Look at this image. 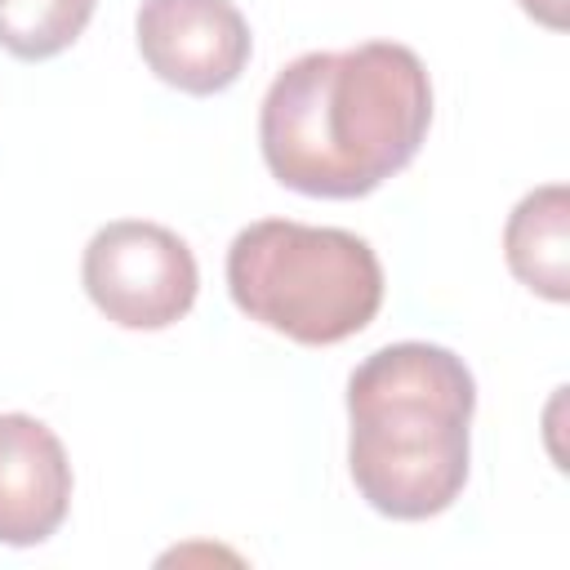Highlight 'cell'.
<instances>
[{
  "label": "cell",
  "mask_w": 570,
  "mask_h": 570,
  "mask_svg": "<svg viewBox=\"0 0 570 570\" xmlns=\"http://www.w3.org/2000/svg\"><path fill=\"white\" fill-rule=\"evenodd\" d=\"M80 281L94 307L120 330H165L191 312L200 289L187 240L142 218L98 227L85 245Z\"/></svg>",
  "instance_id": "cell-4"
},
{
  "label": "cell",
  "mask_w": 570,
  "mask_h": 570,
  "mask_svg": "<svg viewBox=\"0 0 570 570\" xmlns=\"http://www.w3.org/2000/svg\"><path fill=\"white\" fill-rule=\"evenodd\" d=\"M227 289L249 321L303 347H330L379 316L383 263L356 232L258 218L227 249Z\"/></svg>",
  "instance_id": "cell-2"
},
{
  "label": "cell",
  "mask_w": 570,
  "mask_h": 570,
  "mask_svg": "<svg viewBox=\"0 0 570 570\" xmlns=\"http://www.w3.org/2000/svg\"><path fill=\"white\" fill-rule=\"evenodd\" d=\"M352 414L347 468L361 499L392 521H428L468 485V410L361 405Z\"/></svg>",
  "instance_id": "cell-3"
},
{
  "label": "cell",
  "mask_w": 570,
  "mask_h": 570,
  "mask_svg": "<svg viewBox=\"0 0 570 570\" xmlns=\"http://www.w3.org/2000/svg\"><path fill=\"white\" fill-rule=\"evenodd\" d=\"M503 254L521 285L566 303L570 294V196L561 183H548L508 214Z\"/></svg>",
  "instance_id": "cell-7"
},
{
  "label": "cell",
  "mask_w": 570,
  "mask_h": 570,
  "mask_svg": "<svg viewBox=\"0 0 570 570\" xmlns=\"http://www.w3.org/2000/svg\"><path fill=\"white\" fill-rule=\"evenodd\" d=\"M71 503L62 441L31 414H0V543H45Z\"/></svg>",
  "instance_id": "cell-6"
},
{
  "label": "cell",
  "mask_w": 570,
  "mask_h": 570,
  "mask_svg": "<svg viewBox=\"0 0 570 570\" xmlns=\"http://www.w3.org/2000/svg\"><path fill=\"white\" fill-rule=\"evenodd\" d=\"M138 53L174 89L209 98L249 62V22L232 0H142Z\"/></svg>",
  "instance_id": "cell-5"
},
{
  "label": "cell",
  "mask_w": 570,
  "mask_h": 570,
  "mask_svg": "<svg viewBox=\"0 0 570 570\" xmlns=\"http://www.w3.org/2000/svg\"><path fill=\"white\" fill-rule=\"evenodd\" d=\"M521 9L543 27H566V0H521Z\"/></svg>",
  "instance_id": "cell-9"
},
{
  "label": "cell",
  "mask_w": 570,
  "mask_h": 570,
  "mask_svg": "<svg viewBox=\"0 0 570 570\" xmlns=\"http://www.w3.org/2000/svg\"><path fill=\"white\" fill-rule=\"evenodd\" d=\"M432 125V80L414 49L365 40L294 58L258 111L272 178L303 196L356 200L401 174Z\"/></svg>",
  "instance_id": "cell-1"
},
{
  "label": "cell",
  "mask_w": 570,
  "mask_h": 570,
  "mask_svg": "<svg viewBox=\"0 0 570 570\" xmlns=\"http://www.w3.org/2000/svg\"><path fill=\"white\" fill-rule=\"evenodd\" d=\"M98 0H0V49L45 62L80 40Z\"/></svg>",
  "instance_id": "cell-8"
}]
</instances>
